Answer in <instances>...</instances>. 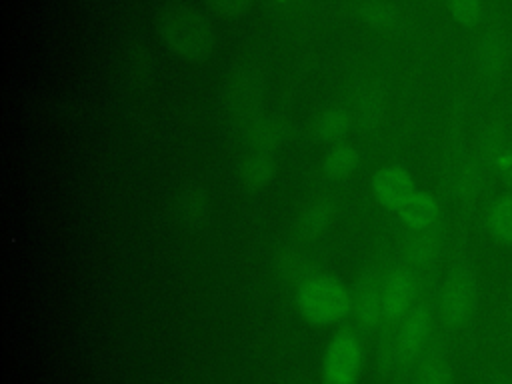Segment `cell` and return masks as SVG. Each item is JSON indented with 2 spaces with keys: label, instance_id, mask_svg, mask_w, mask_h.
Listing matches in <instances>:
<instances>
[{
  "label": "cell",
  "instance_id": "obj_1",
  "mask_svg": "<svg viewBox=\"0 0 512 384\" xmlns=\"http://www.w3.org/2000/svg\"><path fill=\"white\" fill-rule=\"evenodd\" d=\"M296 298L302 314L318 324H330L342 318L350 306L342 284L326 276H314L302 282Z\"/></svg>",
  "mask_w": 512,
  "mask_h": 384
},
{
  "label": "cell",
  "instance_id": "obj_2",
  "mask_svg": "<svg viewBox=\"0 0 512 384\" xmlns=\"http://www.w3.org/2000/svg\"><path fill=\"white\" fill-rule=\"evenodd\" d=\"M478 304V288L474 274L468 266H456L442 284L438 298V314L440 320L448 328L466 326Z\"/></svg>",
  "mask_w": 512,
  "mask_h": 384
},
{
  "label": "cell",
  "instance_id": "obj_3",
  "mask_svg": "<svg viewBox=\"0 0 512 384\" xmlns=\"http://www.w3.org/2000/svg\"><path fill=\"white\" fill-rule=\"evenodd\" d=\"M162 36L168 46L188 58L200 56L208 50L212 34L208 22L192 8H172L162 18Z\"/></svg>",
  "mask_w": 512,
  "mask_h": 384
},
{
  "label": "cell",
  "instance_id": "obj_4",
  "mask_svg": "<svg viewBox=\"0 0 512 384\" xmlns=\"http://www.w3.org/2000/svg\"><path fill=\"white\" fill-rule=\"evenodd\" d=\"M360 352V344L352 334H338L330 342L324 358L326 384H354L360 368Z\"/></svg>",
  "mask_w": 512,
  "mask_h": 384
},
{
  "label": "cell",
  "instance_id": "obj_5",
  "mask_svg": "<svg viewBox=\"0 0 512 384\" xmlns=\"http://www.w3.org/2000/svg\"><path fill=\"white\" fill-rule=\"evenodd\" d=\"M432 328V318L430 310L420 304L410 308V312L404 316L396 340H394V358L400 364H410L426 346L428 336Z\"/></svg>",
  "mask_w": 512,
  "mask_h": 384
},
{
  "label": "cell",
  "instance_id": "obj_6",
  "mask_svg": "<svg viewBox=\"0 0 512 384\" xmlns=\"http://www.w3.org/2000/svg\"><path fill=\"white\" fill-rule=\"evenodd\" d=\"M510 60V44L498 30H486L476 42L474 62L486 80L500 78Z\"/></svg>",
  "mask_w": 512,
  "mask_h": 384
},
{
  "label": "cell",
  "instance_id": "obj_7",
  "mask_svg": "<svg viewBox=\"0 0 512 384\" xmlns=\"http://www.w3.org/2000/svg\"><path fill=\"white\" fill-rule=\"evenodd\" d=\"M416 296V280L410 272L398 270L392 272L382 288H380V302H382V316L384 318H398L410 312V306Z\"/></svg>",
  "mask_w": 512,
  "mask_h": 384
},
{
  "label": "cell",
  "instance_id": "obj_8",
  "mask_svg": "<svg viewBox=\"0 0 512 384\" xmlns=\"http://www.w3.org/2000/svg\"><path fill=\"white\" fill-rule=\"evenodd\" d=\"M482 156L492 174L504 184H512V134L494 126L488 128L482 138Z\"/></svg>",
  "mask_w": 512,
  "mask_h": 384
},
{
  "label": "cell",
  "instance_id": "obj_9",
  "mask_svg": "<svg viewBox=\"0 0 512 384\" xmlns=\"http://www.w3.org/2000/svg\"><path fill=\"white\" fill-rule=\"evenodd\" d=\"M412 192L414 184L410 174L398 166H388L380 170L374 178V194L380 200V204L388 208L398 210Z\"/></svg>",
  "mask_w": 512,
  "mask_h": 384
},
{
  "label": "cell",
  "instance_id": "obj_10",
  "mask_svg": "<svg viewBox=\"0 0 512 384\" xmlns=\"http://www.w3.org/2000/svg\"><path fill=\"white\" fill-rule=\"evenodd\" d=\"M398 216L408 228L424 232L438 218V202L432 194L422 192V190H414L406 198V202L398 208Z\"/></svg>",
  "mask_w": 512,
  "mask_h": 384
},
{
  "label": "cell",
  "instance_id": "obj_11",
  "mask_svg": "<svg viewBox=\"0 0 512 384\" xmlns=\"http://www.w3.org/2000/svg\"><path fill=\"white\" fill-rule=\"evenodd\" d=\"M486 230L500 244L512 246V190L496 196L486 210Z\"/></svg>",
  "mask_w": 512,
  "mask_h": 384
},
{
  "label": "cell",
  "instance_id": "obj_12",
  "mask_svg": "<svg viewBox=\"0 0 512 384\" xmlns=\"http://www.w3.org/2000/svg\"><path fill=\"white\" fill-rule=\"evenodd\" d=\"M456 182V190L460 194V198L464 200H474L480 196L482 188H484V170L476 160L466 158L454 176Z\"/></svg>",
  "mask_w": 512,
  "mask_h": 384
},
{
  "label": "cell",
  "instance_id": "obj_13",
  "mask_svg": "<svg viewBox=\"0 0 512 384\" xmlns=\"http://www.w3.org/2000/svg\"><path fill=\"white\" fill-rule=\"evenodd\" d=\"M414 384H452L450 364L442 356L426 358L416 370Z\"/></svg>",
  "mask_w": 512,
  "mask_h": 384
},
{
  "label": "cell",
  "instance_id": "obj_14",
  "mask_svg": "<svg viewBox=\"0 0 512 384\" xmlns=\"http://www.w3.org/2000/svg\"><path fill=\"white\" fill-rule=\"evenodd\" d=\"M358 314L364 324H374L382 316V302H380V290H376L372 284L364 286L358 296Z\"/></svg>",
  "mask_w": 512,
  "mask_h": 384
},
{
  "label": "cell",
  "instance_id": "obj_15",
  "mask_svg": "<svg viewBox=\"0 0 512 384\" xmlns=\"http://www.w3.org/2000/svg\"><path fill=\"white\" fill-rule=\"evenodd\" d=\"M356 164V152L350 146H334L326 158V170L332 176H346Z\"/></svg>",
  "mask_w": 512,
  "mask_h": 384
},
{
  "label": "cell",
  "instance_id": "obj_16",
  "mask_svg": "<svg viewBox=\"0 0 512 384\" xmlns=\"http://www.w3.org/2000/svg\"><path fill=\"white\" fill-rule=\"evenodd\" d=\"M362 16L378 26V28H390L396 20H398V12L394 6L390 4H384V2H368L364 8H362Z\"/></svg>",
  "mask_w": 512,
  "mask_h": 384
},
{
  "label": "cell",
  "instance_id": "obj_17",
  "mask_svg": "<svg viewBox=\"0 0 512 384\" xmlns=\"http://www.w3.org/2000/svg\"><path fill=\"white\" fill-rule=\"evenodd\" d=\"M348 130V118L342 112H328L318 122V134L324 140H338Z\"/></svg>",
  "mask_w": 512,
  "mask_h": 384
},
{
  "label": "cell",
  "instance_id": "obj_18",
  "mask_svg": "<svg viewBox=\"0 0 512 384\" xmlns=\"http://www.w3.org/2000/svg\"><path fill=\"white\" fill-rule=\"evenodd\" d=\"M448 8L456 20L466 24L476 22L484 12L482 0H448Z\"/></svg>",
  "mask_w": 512,
  "mask_h": 384
},
{
  "label": "cell",
  "instance_id": "obj_19",
  "mask_svg": "<svg viewBox=\"0 0 512 384\" xmlns=\"http://www.w3.org/2000/svg\"><path fill=\"white\" fill-rule=\"evenodd\" d=\"M436 252H438V242H436V238L430 236V234H422V236L416 240L412 254H414V258H416L418 262H430V260L436 256Z\"/></svg>",
  "mask_w": 512,
  "mask_h": 384
},
{
  "label": "cell",
  "instance_id": "obj_20",
  "mask_svg": "<svg viewBox=\"0 0 512 384\" xmlns=\"http://www.w3.org/2000/svg\"><path fill=\"white\" fill-rule=\"evenodd\" d=\"M212 6H216L218 10H226V12H234L240 10L248 4V0H210Z\"/></svg>",
  "mask_w": 512,
  "mask_h": 384
},
{
  "label": "cell",
  "instance_id": "obj_21",
  "mask_svg": "<svg viewBox=\"0 0 512 384\" xmlns=\"http://www.w3.org/2000/svg\"><path fill=\"white\" fill-rule=\"evenodd\" d=\"M500 384H512V380H502Z\"/></svg>",
  "mask_w": 512,
  "mask_h": 384
},
{
  "label": "cell",
  "instance_id": "obj_22",
  "mask_svg": "<svg viewBox=\"0 0 512 384\" xmlns=\"http://www.w3.org/2000/svg\"><path fill=\"white\" fill-rule=\"evenodd\" d=\"M510 304H512V284H510Z\"/></svg>",
  "mask_w": 512,
  "mask_h": 384
}]
</instances>
